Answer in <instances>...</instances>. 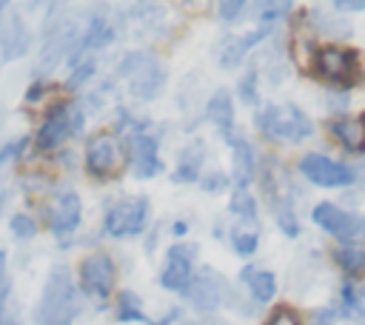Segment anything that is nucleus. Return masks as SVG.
I'll list each match as a JSON object with an SVG mask.
<instances>
[{
	"instance_id": "38",
	"label": "nucleus",
	"mask_w": 365,
	"mask_h": 325,
	"mask_svg": "<svg viewBox=\"0 0 365 325\" xmlns=\"http://www.w3.org/2000/svg\"><path fill=\"white\" fill-rule=\"evenodd\" d=\"M26 3H29V9H37V6H43L46 0H26Z\"/></svg>"
},
{
	"instance_id": "39",
	"label": "nucleus",
	"mask_w": 365,
	"mask_h": 325,
	"mask_svg": "<svg viewBox=\"0 0 365 325\" xmlns=\"http://www.w3.org/2000/svg\"><path fill=\"white\" fill-rule=\"evenodd\" d=\"M6 3H9V0H0V6H3V9H6Z\"/></svg>"
},
{
	"instance_id": "23",
	"label": "nucleus",
	"mask_w": 365,
	"mask_h": 325,
	"mask_svg": "<svg viewBox=\"0 0 365 325\" xmlns=\"http://www.w3.org/2000/svg\"><path fill=\"white\" fill-rule=\"evenodd\" d=\"M291 9V0H257L254 3V20H259L262 26H274L277 20H282Z\"/></svg>"
},
{
	"instance_id": "33",
	"label": "nucleus",
	"mask_w": 365,
	"mask_h": 325,
	"mask_svg": "<svg viewBox=\"0 0 365 325\" xmlns=\"http://www.w3.org/2000/svg\"><path fill=\"white\" fill-rule=\"evenodd\" d=\"M242 6H245V0H220V14H222V20H234V17H240Z\"/></svg>"
},
{
	"instance_id": "8",
	"label": "nucleus",
	"mask_w": 365,
	"mask_h": 325,
	"mask_svg": "<svg viewBox=\"0 0 365 325\" xmlns=\"http://www.w3.org/2000/svg\"><path fill=\"white\" fill-rule=\"evenodd\" d=\"M182 294H185V299H188V305L194 311L211 314V311H217V308H222L228 302L231 288H228L222 274H217L211 268H202L200 274H194V279L188 282V288Z\"/></svg>"
},
{
	"instance_id": "26",
	"label": "nucleus",
	"mask_w": 365,
	"mask_h": 325,
	"mask_svg": "<svg viewBox=\"0 0 365 325\" xmlns=\"http://www.w3.org/2000/svg\"><path fill=\"white\" fill-rule=\"evenodd\" d=\"M231 211L240 217V222H248V225L257 222V202H254V197H251L245 188H240V191L234 194V200H231Z\"/></svg>"
},
{
	"instance_id": "22",
	"label": "nucleus",
	"mask_w": 365,
	"mask_h": 325,
	"mask_svg": "<svg viewBox=\"0 0 365 325\" xmlns=\"http://www.w3.org/2000/svg\"><path fill=\"white\" fill-rule=\"evenodd\" d=\"M334 262L348 274V277H359L365 271V242H342L334 251Z\"/></svg>"
},
{
	"instance_id": "10",
	"label": "nucleus",
	"mask_w": 365,
	"mask_h": 325,
	"mask_svg": "<svg viewBox=\"0 0 365 325\" xmlns=\"http://www.w3.org/2000/svg\"><path fill=\"white\" fill-rule=\"evenodd\" d=\"M194 259H197V248L194 245H185V242L171 245L168 254H165L163 271H160V285L165 291L182 294L188 288V282L194 279Z\"/></svg>"
},
{
	"instance_id": "37",
	"label": "nucleus",
	"mask_w": 365,
	"mask_h": 325,
	"mask_svg": "<svg viewBox=\"0 0 365 325\" xmlns=\"http://www.w3.org/2000/svg\"><path fill=\"white\" fill-rule=\"evenodd\" d=\"M9 288V259H6V251L0 248V291Z\"/></svg>"
},
{
	"instance_id": "9",
	"label": "nucleus",
	"mask_w": 365,
	"mask_h": 325,
	"mask_svg": "<svg viewBox=\"0 0 365 325\" xmlns=\"http://www.w3.org/2000/svg\"><path fill=\"white\" fill-rule=\"evenodd\" d=\"M311 220L339 242H362L365 239V220L334 205V202H319L311 211Z\"/></svg>"
},
{
	"instance_id": "15",
	"label": "nucleus",
	"mask_w": 365,
	"mask_h": 325,
	"mask_svg": "<svg viewBox=\"0 0 365 325\" xmlns=\"http://www.w3.org/2000/svg\"><path fill=\"white\" fill-rule=\"evenodd\" d=\"M71 128H74V123H71V108H68V105H54V108L46 114V120L40 123V128H37V134H34V143H37V148L51 151V148H57V145L71 134Z\"/></svg>"
},
{
	"instance_id": "25",
	"label": "nucleus",
	"mask_w": 365,
	"mask_h": 325,
	"mask_svg": "<svg viewBox=\"0 0 365 325\" xmlns=\"http://www.w3.org/2000/svg\"><path fill=\"white\" fill-rule=\"evenodd\" d=\"M117 319L120 322H143V302L134 291H123L117 299Z\"/></svg>"
},
{
	"instance_id": "20",
	"label": "nucleus",
	"mask_w": 365,
	"mask_h": 325,
	"mask_svg": "<svg viewBox=\"0 0 365 325\" xmlns=\"http://www.w3.org/2000/svg\"><path fill=\"white\" fill-rule=\"evenodd\" d=\"M205 117H208L217 128H222L225 134L231 131V123H234V103H231V94H228L225 88H217V91L211 94V100H208V105H205Z\"/></svg>"
},
{
	"instance_id": "36",
	"label": "nucleus",
	"mask_w": 365,
	"mask_h": 325,
	"mask_svg": "<svg viewBox=\"0 0 365 325\" xmlns=\"http://www.w3.org/2000/svg\"><path fill=\"white\" fill-rule=\"evenodd\" d=\"M334 6L339 11H362L365 9V0H334Z\"/></svg>"
},
{
	"instance_id": "34",
	"label": "nucleus",
	"mask_w": 365,
	"mask_h": 325,
	"mask_svg": "<svg viewBox=\"0 0 365 325\" xmlns=\"http://www.w3.org/2000/svg\"><path fill=\"white\" fill-rule=\"evenodd\" d=\"M26 145V140H17V143H9L6 148H0V171L9 165V162H14V157H17V151Z\"/></svg>"
},
{
	"instance_id": "2",
	"label": "nucleus",
	"mask_w": 365,
	"mask_h": 325,
	"mask_svg": "<svg viewBox=\"0 0 365 325\" xmlns=\"http://www.w3.org/2000/svg\"><path fill=\"white\" fill-rule=\"evenodd\" d=\"M120 77L137 100H154L165 88V66L151 51H128L120 63Z\"/></svg>"
},
{
	"instance_id": "14",
	"label": "nucleus",
	"mask_w": 365,
	"mask_h": 325,
	"mask_svg": "<svg viewBox=\"0 0 365 325\" xmlns=\"http://www.w3.org/2000/svg\"><path fill=\"white\" fill-rule=\"evenodd\" d=\"M83 220V202L74 191H60L54 197V202L48 205V228L57 234V237H66L71 231H77Z\"/></svg>"
},
{
	"instance_id": "11",
	"label": "nucleus",
	"mask_w": 365,
	"mask_h": 325,
	"mask_svg": "<svg viewBox=\"0 0 365 325\" xmlns=\"http://www.w3.org/2000/svg\"><path fill=\"white\" fill-rule=\"evenodd\" d=\"M299 171L305 180H311L314 185H322V188H342V185L354 182V171L345 162H336V160L322 157V154L299 157Z\"/></svg>"
},
{
	"instance_id": "5",
	"label": "nucleus",
	"mask_w": 365,
	"mask_h": 325,
	"mask_svg": "<svg viewBox=\"0 0 365 325\" xmlns=\"http://www.w3.org/2000/svg\"><path fill=\"white\" fill-rule=\"evenodd\" d=\"M77 282H80V291L94 296V299L111 296V291L117 285V265H114V259L106 251H94V254L83 257L80 268H77Z\"/></svg>"
},
{
	"instance_id": "35",
	"label": "nucleus",
	"mask_w": 365,
	"mask_h": 325,
	"mask_svg": "<svg viewBox=\"0 0 365 325\" xmlns=\"http://www.w3.org/2000/svg\"><path fill=\"white\" fill-rule=\"evenodd\" d=\"M334 319H336V311H331V308H319L314 314V325H334Z\"/></svg>"
},
{
	"instance_id": "1",
	"label": "nucleus",
	"mask_w": 365,
	"mask_h": 325,
	"mask_svg": "<svg viewBox=\"0 0 365 325\" xmlns=\"http://www.w3.org/2000/svg\"><path fill=\"white\" fill-rule=\"evenodd\" d=\"M80 314L77 282L66 265H54L34 308V325H71Z\"/></svg>"
},
{
	"instance_id": "19",
	"label": "nucleus",
	"mask_w": 365,
	"mask_h": 325,
	"mask_svg": "<svg viewBox=\"0 0 365 325\" xmlns=\"http://www.w3.org/2000/svg\"><path fill=\"white\" fill-rule=\"evenodd\" d=\"M228 143H231V151H234V180H237L240 188H245L254 177V151L234 131H228Z\"/></svg>"
},
{
	"instance_id": "12",
	"label": "nucleus",
	"mask_w": 365,
	"mask_h": 325,
	"mask_svg": "<svg viewBox=\"0 0 365 325\" xmlns=\"http://www.w3.org/2000/svg\"><path fill=\"white\" fill-rule=\"evenodd\" d=\"M77 43V29L71 20H57V26L48 29L46 34V43L40 48V71H48L54 68Z\"/></svg>"
},
{
	"instance_id": "31",
	"label": "nucleus",
	"mask_w": 365,
	"mask_h": 325,
	"mask_svg": "<svg viewBox=\"0 0 365 325\" xmlns=\"http://www.w3.org/2000/svg\"><path fill=\"white\" fill-rule=\"evenodd\" d=\"M200 162H202V157L200 154H194V160H191V151H185V157H182V162H180V168H177V180L180 182H188V180H194L197 177V171H200Z\"/></svg>"
},
{
	"instance_id": "18",
	"label": "nucleus",
	"mask_w": 365,
	"mask_h": 325,
	"mask_svg": "<svg viewBox=\"0 0 365 325\" xmlns=\"http://www.w3.org/2000/svg\"><path fill=\"white\" fill-rule=\"evenodd\" d=\"M240 282L248 288L251 299L259 302V305L262 302H271L274 294H277V277L271 271H265V268H257V265H245L240 271Z\"/></svg>"
},
{
	"instance_id": "27",
	"label": "nucleus",
	"mask_w": 365,
	"mask_h": 325,
	"mask_svg": "<svg viewBox=\"0 0 365 325\" xmlns=\"http://www.w3.org/2000/svg\"><path fill=\"white\" fill-rule=\"evenodd\" d=\"M0 325H20V308L11 296V285L0 291Z\"/></svg>"
},
{
	"instance_id": "6",
	"label": "nucleus",
	"mask_w": 365,
	"mask_h": 325,
	"mask_svg": "<svg viewBox=\"0 0 365 325\" xmlns=\"http://www.w3.org/2000/svg\"><path fill=\"white\" fill-rule=\"evenodd\" d=\"M145 222H148V200L128 197L108 208V214L103 220V231L114 239H123V237H137L145 228Z\"/></svg>"
},
{
	"instance_id": "30",
	"label": "nucleus",
	"mask_w": 365,
	"mask_h": 325,
	"mask_svg": "<svg viewBox=\"0 0 365 325\" xmlns=\"http://www.w3.org/2000/svg\"><path fill=\"white\" fill-rule=\"evenodd\" d=\"M291 54H294V60H297L299 68H311L314 66V57H317V48H314L311 40H294Z\"/></svg>"
},
{
	"instance_id": "32",
	"label": "nucleus",
	"mask_w": 365,
	"mask_h": 325,
	"mask_svg": "<svg viewBox=\"0 0 365 325\" xmlns=\"http://www.w3.org/2000/svg\"><path fill=\"white\" fill-rule=\"evenodd\" d=\"M254 83H257V74H254V71H248V74L240 80V97H242L245 103H254V100H257V94H254Z\"/></svg>"
},
{
	"instance_id": "13",
	"label": "nucleus",
	"mask_w": 365,
	"mask_h": 325,
	"mask_svg": "<svg viewBox=\"0 0 365 325\" xmlns=\"http://www.w3.org/2000/svg\"><path fill=\"white\" fill-rule=\"evenodd\" d=\"M125 154L131 160V171L145 180V177H154L157 168H160V157H157V140L143 134V131H131L125 137Z\"/></svg>"
},
{
	"instance_id": "16",
	"label": "nucleus",
	"mask_w": 365,
	"mask_h": 325,
	"mask_svg": "<svg viewBox=\"0 0 365 325\" xmlns=\"http://www.w3.org/2000/svg\"><path fill=\"white\" fill-rule=\"evenodd\" d=\"M29 43H31V37H29V29L20 20V14H6L0 20V54H3V60L23 57L29 51Z\"/></svg>"
},
{
	"instance_id": "24",
	"label": "nucleus",
	"mask_w": 365,
	"mask_h": 325,
	"mask_svg": "<svg viewBox=\"0 0 365 325\" xmlns=\"http://www.w3.org/2000/svg\"><path fill=\"white\" fill-rule=\"evenodd\" d=\"M231 248H234L240 257H251V254L259 248V234H257V228L237 225V228L231 231Z\"/></svg>"
},
{
	"instance_id": "21",
	"label": "nucleus",
	"mask_w": 365,
	"mask_h": 325,
	"mask_svg": "<svg viewBox=\"0 0 365 325\" xmlns=\"http://www.w3.org/2000/svg\"><path fill=\"white\" fill-rule=\"evenodd\" d=\"M334 137L348 148L359 151L365 145V117H342L334 123Z\"/></svg>"
},
{
	"instance_id": "4",
	"label": "nucleus",
	"mask_w": 365,
	"mask_h": 325,
	"mask_svg": "<svg viewBox=\"0 0 365 325\" xmlns=\"http://www.w3.org/2000/svg\"><path fill=\"white\" fill-rule=\"evenodd\" d=\"M123 165H125V151H123V145L114 134L100 131V134L88 137V143H86V168H88L91 177L111 180L123 171Z\"/></svg>"
},
{
	"instance_id": "29",
	"label": "nucleus",
	"mask_w": 365,
	"mask_h": 325,
	"mask_svg": "<svg viewBox=\"0 0 365 325\" xmlns=\"http://www.w3.org/2000/svg\"><path fill=\"white\" fill-rule=\"evenodd\" d=\"M9 228H11V234H14L17 239H31V237L37 234V225H34V220H31L29 214H11Z\"/></svg>"
},
{
	"instance_id": "17",
	"label": "nucleus",
	"mask_w": 365,
	"mask_h": 325,
	"mask_svg": "<svg viewBox=\"0 0 365 325\" xmlns=\"http://www.w3.org/2000/svg\"><path fill=\"white\" fill-rule=\"evenodd\" d=\"M265 34H268V26L251 29V31L237 34V37H225V40L220 43V63H222L225 68L240 66V60L248 54V48H254V46H257V43H259Z\"/></svg>"
},
{
	"instance_id": "7",
	"label": "nucleus",
	"mask_w": 365,
	"mask_h": 325,
	"mask_svg": "<svg viewBox=\"0 0 365 325\" xmlns=\"http://www.w3.org/2000/svg\"><path fill=\"white\" fill-rule=\"evenodd\" d=\"M314 68L317 74L331 83V86H354L356 77H359V66H356V54L351 48H342V46H325V48H317V57H314Z\"/></svg>"
},
{
	"instance_id": "3",
	"label": "nucleus",
	"mask_w": 365,
	"mask_h": 325,
	"mask_svg": "<svg viewBox=\"0 0 365 325\" xmlns=\"http://www.w3.org/2000/svg\"><path fill=\"white\" fill-rule=\"evenodd\" d=\"M257 125L265 137L279 143H299L311 134V120L297 105H262L257 114Z\"/></svg>"
},
{
	"instance_id": "28",
	"label": "nucleus",
	"mask_w": 365,
	"mask_h": 325,
	"mask_svg": "<svg viewBox=\"0 0 365 325\" xmlns=\"http://www.w3.org/2000/svg\"><path fill=\"white\" fill-rule=\"evenodd\" d=\"M262 325H302V314L291 305H277Z\"/></svg>"
}]
</instances>
